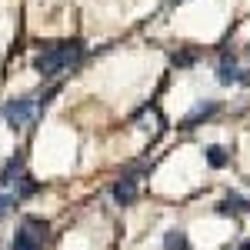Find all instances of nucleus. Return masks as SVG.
<instances>
[{"label": "nucleus", "mask_w": 250, "mask_h": 250, "mask_svg": "<svg viewBox=\"0 0 250 250\" xmlns=\"http://www.w3.org/2000/svg\"><path fill=\"white\" fill-rule=\"evenodd\" d=\"M80 60H83V43L80 40H67V43H54V47L40 50L34 57V70L43 80H54L60 74H67L70 67H77Z\"/></svg>", "instance_id": "f257e3e1"}, {"label": "nucleus", "mask_w": 250, "mask_h": 250, "mask_svg": "<svg viewBox=\"0 0 250 250\" xmlns=\"http://www.w3.org/2000/svg\"><path fill=\"white\" fill-rule=\"evenodd\" d=\"M47 233H50V224H47V220H40V217H23L17 233H14V250H43Z\"/></svg>", "instance_id": "f03ea898"}, {"label": "nucleus", "mask_w": 250, "mask_h": 250, "mask_svg": "<svg viewBox=\"0 0 250 250\" xmlns=\"http://www.w3.org/2000/svg\"><path fill=\"white\" fill-rule=\"evenodd\" d=\"M37 94H23V97H14L7 107H3V117H7V124L17 130V127H27V124H34L37 120Z\"/></svg>", "instance_id": "7ed1b4c3"}, {"label": "nucleus", "mask_w": 250, "mask_h": 250, "mask_svg": "<svg viewBox=\"0 0 250 250\" xmlns=\"http://www.w3.org/2000/svg\"><path fill=\"white\" fill-rule=\"evenodd\" d=\"M217 80H220L224 87H230V83H250V74H240V70H237L233 54H224L220 67H217Z\"/></svg>", "instance_id": "20e7f679"}, {"label": "nucleus", "mask_w": 250, "mask_h": 250, "mask_svg": "<svg viewBox=\"0 0 250 250\" xmlns=\"http://www.w3.org/2000/svg\"><path fill=\"white\" fill-rule=\"evenodd\" d=\"M217 213H220V217H240V213H250V200L240 197V193H227V197L217 204Z\"/></svg>", "instance_id": "39448f33"}, {"label": "nucleus", "mask_w": 250, "mask_h": 250, "mask_svg": "<svg viewBox=\"0 0 250 250\" xmlns=\"http://www.w3.org/2000/svg\"><path fill=\"white\" fill-rule=\"evenodd\" d=\"M114 200L117 204H134L137 200V177L134 173H124L114 184Z\"/></svg>", "instance_id": "423d86ee"}, {"label": "nucleus", "mask_w": 250, "mask_h": 250, "mask_svg": "<svg viewBox=\"0 0 250 250\" xmlns=\"http://www.w3.org/2000/svg\"><path fill=\"white\" fill-rule=\"evenodd\" d=\"M217 110H220V104H217V100H207V104H197V107H193L190 114L184 117V124H180V127H184V130H190L193 124H200V120H207V117H213Z\"/></svg>", "instance_id": "0eeeda50"}, {"label": "nucleus", "mask_w": 250, "mask_h": 250, "mask_svg": "<svg viewBox=\"0 0 250 250\" xmlns=\"http://www.w3.org/2000/svg\"><path fill=\"white\" fill-rule=\"evenodd\" d=\"M20 173H23V154H17L14 160L3 164V170H0V184H14Z\"/></svg>", "instance_id": "6e6552de"}, {"label": "nucleus", "mask_w": 250, "mask_h": 250, "mask_svg": "<svg viewBox=\"0 0 250 250\" xmlns=\"http://www.w3.org/2000/svg\"><path fill=\"white\" fill-rule=\"evenodd\" d=\"M164 250H190V240L184 230H167L164 237Z\"/></svg>", "instance_id": "1a4fd4ad"}, {"label": "nucleus", "mask_w": 250, "mask_h": 250, "mask_svg": "<svg viewBox=\"0 0 250 250\" xmlns=\"http://www.w3.org/2000/svg\"><path fill=\"white\" fill-rule=\"evenodd\" d=\"M14 187H17V197L23 200V197H34V193L40 190V184L34 180V177H27V173H20L17 180H14Z\"/></svg>", "instance_id": "9d476101"}, {"label": "nucleus", "mask_w": 250, "mask_h": 250, "mask_svg": "<svg viewBox=\"0 0 250 250\" xmlns=\"http://www.w3.org/2000/svg\"><path fill=\"white\" fill-rule=\"evenodd\" d=\"M207 164H210V167H227V150L217 147V144L207 147Z\"/></svg>", "instance_id": "9b49d317"}, {"label": "nucleus", "mask_w": 250, "mask_h": 250, "mask_svg": "<svg viewBox=\"0 0 250 250\" xmlns=\"http://www.w3.org/2000/svg\"><path fill=\"white\" fill-rule=\"evenodd\" d=\"M14 207V197H7V193H0V220L7 217V210Z\"/></svg>", "instance_id": "f8f14e48"}, {"label": "nucleus", "mask_w": 250, "mask_h": 250, "mask_svg": "<svg viewBox=\"0 0 250 250\" xmlns=\"http://www.w3.org/2000/svg\"><path fill=\"white\" fill-rule=\"evenodd\" d=\"M193 57H197V54H193V50H187V54L173 57V63H177V67H187V63H193Z\"/></svg>", "instance_id": "ddd939ff"}, {"label": "nucleus", "mask_w": 250, "mask_h": 250, "mask_svg": "<svg viewBox=\"0 0 250 250\" xmlns=\"http://www.w3.org/2000/svg\"><path fill=\"white\" fill-rule=\"evenodd\" d=\"M240 250H250V244H244V247H240Z\"/></svg>", "instance_id": "4468645a"}, {"label": "nucleus", "mask_w": 250, "mask_h": 250, "mask_svg": "<svg viewBox=\"0 0 250 250\" xmlns=\"http://www.w3.org/2000/svg\"><path fill=\"white\" fill-rule=\"evenodd\" d=\"M170 3H184V0H170Z\"/></svg>", "instance_id": "2eb2a0df"}]
</instances>
